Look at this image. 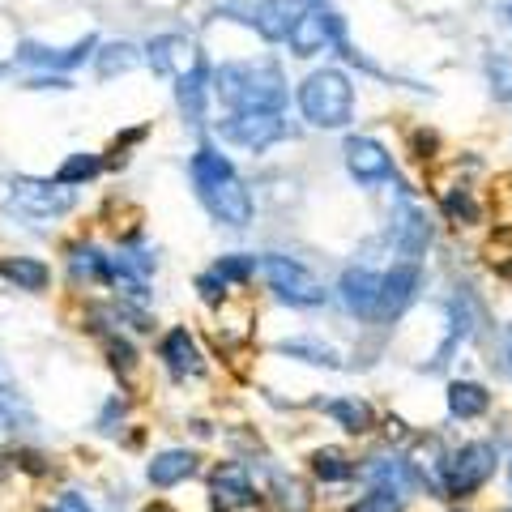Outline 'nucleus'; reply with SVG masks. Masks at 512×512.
Instances as JSON below:
<instances>
[{
	"instance_id": "obj_1",
	"label": "nucleus",
	"mask_w": 512,
	"mask_h": 512,
	"mask_svg": "<svg viewBox=\"0 0 512 512\" xmlns=\"http://www.w3.org/2000/svg\"><path fill=\"white\" fill-rule=\"evenodd\" d=\"M188 175H192V188H197L201 205L218 222H227V227H248L252 222V197H248L244 180L235 175L227 154H218L214 146H201L192 154Z\"/></svg>"
},
{
	"instance_id": "obj_2",
	"label": "nucleus",
	"mask_w": 512,
	"mask_h": 512,
	"mask_svg": "<svg viewBox=\"0 0 512 512\" xmlns=\"http://www.w3.org/2000/svg\"><path fill=\"white\" fill-rule=\"evenodd\" d=\"M214 94L231 111H282L286 107V77L278 64H265V60L222 64L214 73Z\"/></svg>"
},
{
	"instance_id": "obj_3",
	"label": "nucleus",
	"mask_w": 512,
	"mask_h": 512,
	"mask_svg": "<svg viewBox=\"0 0 512 512\" xmlns=\"http://www.w3.org/2000/svg\"><path fill=\"white\" fill-rule=\"evenodd\" d=\"M299 111L316 128H342L350 124V111H355V86H350L342 69H316L299 86Z\"/></svg>"
},
{
	"instance_id": "obj_4",
	"label": "nucleus",
	"mask_w": 512,
	"mask_h": 512,
	"mask_svg": "<svg viewBox=\"0 0 512 512\" xmlns=\"http://www.w3.org/2000/svg\"><path fill=\"white\" fill-rule=\"evenodd\" d=\"M491 474H495V444L487 440L461 444L457 453H448V461H440V491L448 500H466L478 487H487Z\"/></svg>"
},
{
	"instance_id": "obj_5",
	"label": "nucleus",
	"mask_w": 512,
	"mask_h": 512,
	"mask_svg": "<svg viewBox=\"0 0 512 512\" xmlns=\"http://www.w3.org/2000/svg\"><path fill=\"white\" fill-rule=\"evenodd\" d=\"M261 274L269 282V291H274L282 303H291V308H320L325 295H329L308 269H303L299 261H291V256H265Z\"/></svg>"
},
{
	"instance_id": "obj_6",
	"label": "nucleus",
	"mask_w": 512,
	"mask_h": 512,
	"mask_svg": "<svg viewBox=\"0 0 512 512\" xmlns=\"http://www.w3.org/2000/svg\"><path fill=\"white\" fill-rule=\"evenodd\" d=\"M77 205V192L69 184H56V180H22L9 184V210H18L26 218H56V214H69Z\"/></svg>"
},
{
	"instance_id": "obj_7",
	"label": "nucleus",
	"mask_w": 512,
	"mask_h": 512,
	"mask_svg": "<svg viewBox=\"0 0 512 512\" xmlns=\"http://www.w3.org/2000/svg\"><path fill=\"white\" fill-rule=\"evenodd\" d=\"M222 141H231V146H244V150H265L282 141L291 128H286L282 111H231L227 120L218 124Z\"/></svg>"
},
{
	"instance_id": "obj_8",
	"label": "nucleus",
	"mask_w": 512,
	"mask_h": 512,
	"mask_svg": "<svg viewBox=\"0 0 512 512\" xmlns=\"http://www.w3.org/2000/svg\"><path fill=\"white\" fill-rule=\"evenodd\" d=\"M346 39V30H342V18L338 13H329L325 5H312L303 18L295 22V30H291V52L295 56H316V52H325L329 43H342Z\"/></svg>"
},
{
	"instance_id": "obj_9",
	"label": "nucleus",
	"mask_w": 512,
	"mask_h": 512,
	"mask_svg": "<svg viewBox=\"0 0 512 512\" xmlns=\"http://www.w3.org/2000/svg\"><path fill=\"white\" fill-rule=\"evenodd\" d=\"M312 5H325V0H265V5L256 9V18H252V30L261 39H269V43H282V39H291L295 22Z\"/></svg>"
},
{
	"instance_id": "obj_10",
	"label": "nucleus",
	"mask_w": 512,
	"mask_h": 512,
	"mask_svg": "<svg viewBox=\"0 0 512 512\" xmlns=\"http://www.w3.org/2000/svg\"><path fill=\"white\" fill-rule=\"evenodd\" d=\"M346 167H350V175H355L359 184H384V180H393V158L372 137H350L346 141Z\"/></svg>"
},
{
	"instance_id": "obj_11",
	"label": "nucleus",
	"mask_w": 512,
	"mask_h": 512,
	"mask_svg": "<svg viewBox=\"0 0 512 512\" xmlns=\"http://www.w3.org/2000/svg\"><path fill=\"white\" fill-rule=\"evenodd\" d=\"M146 60H150V69L163 73V77H184V73L197 69V64H205L201 52H197V43L184 39V35H163V39H154V43L146 47Z\"/></svg>"
},
{
	"instance_id": "obj_12",
	"label": "nucleus",
	"mask_w": 512,
	"mask_h": 512,
	"mask_svg": "<svg viewBox=\"0 0 512 512\" xmlns=\"http://www.w3.org/2000/svg\"><path fill=\"white\" fill-rule=\"evenodd\" d=\"M414 291H419V265L406 261V265H393L389 274L380 278V308H376V320H393L410 308Z\"/></svg>"
},
{
	"instance_id": "obj_13",
	"label": "nucleus",
	"mask_w": 512,
	"mask_h": 512,
	"mask_svg": "<svg viewBox=\"0 0 512 512\" xmlns=\"http://www.w3.org/2000/svg\"><path fill=\"white\" fill-rule=\"evenodd\" d=\"M380 278H384V274H372V269H346L342 282H338V295H342V303H346V312L376 320V308H380Z\"/></svg>"
},
{
	"instance_id": "obj_14",
	"label": "nucleus",
	"mask_w": 512,
	"mask_h": 512,
	"mask_svg": "<svg viewBox=\"0 0 512 512\" xmlns=\"http://www.w3.org/2000/svg\"><path fill=\"white\" fill-rule=\"evenodd\" d=\"M210 495L218 500V508H231V512L235 508H252L256 500H261L244 466H218L210 474Z\"/></svg>"
},
{
	"instance_id": "obj_15",
	"label": "nucleus",
	"mask_w": 512,
	"mask_h": 512,
	"mask_svg": "<svg viewBox=\"0 0 512 512\" xmlns=\"http://www.w3.org/2000/svg\"><path fill=\"white\" fill-rule=\"evenodd\" d=\"M86 56H94V35H86L73 47H39V43H22L18 60L22 64H39V69H77L86 64Z\"/></svg>"
},
{
	"instance_id": "obj_16",
	"label": "nucleus",
	"mask_w": 512,
	"mask_h": 512,
	"mask_svg": "<svg viewBox=\"0 0 512 512\" xmlns=\"http://www.w3.org/2000/svg\"><path fill=\"white\" fill-rule=\"evenodd\" d=\"M427 239H431L427 218L402 197L393 205V244H397V252H402V256H419L427 248Z\"/></svg>"
},
{
	"instance_id": "obj_17",
	"label": "nucleus",
	"mask_w": 512,
	"mask_h": 512,
	"mask_svg": "<svg viewBox=\"0 0 512 512\" xmlns=\"http://www.w3.org/2000/svg\"><path fill=\"white\" fill-rule=\"evenodd\" d=\"M158 359H163L171 367V376H180V380L205 372V359H201L197 342L188 338V329H171L167 338H163V346H158Z\"/></svg>"
},
{
	"instance_id": "obj_18",
	"label": "nucleus",
	"mask_w": 512,
	"mask_h": 512,
	"mask_svg": "<svg viewBox=\"0 0 512 512\" xmlns=\"http://www.w3.org/2000/svg\"><path fill=\"white\" fill-rule=\"evenodd\" d=\"M210 82H214V77H210L205 64H197V69L184 73V77H175V103H180L188 124L205 120V94H210Z\"/></svg>"
},
{
	"instance_id": "obj_19",
	"label": "nucleus",
	"mask_w": 512,
	"mask_h": 512,
	"mask_svg": "<svg viewBox=\"0 0 512 512\" xmlns=\"http://www.w3.org/2000/svg\"><path fill=\"white\" fill-rule=\"evenodd\" d=\"M192 470H197V457L188 453V448H167V453H158L150 461V483L154 487H175L184 483V478H192Z\"/></svg>"
},
{
	"instance_id": "obj_20",
	"label": "nucleus",
	"mask_w": 512,
	"mask_h": 512,
	"mask_svg": "<svg viewBox=\"0 0 512 512\" xmlns=\"http://www.w3.org/2000/svg\"><path fill=\"white\" fill-rule=\"evenodd\" d=\"M0 278L13 282L18 291H43V286L52 282V269L35 261V256H5V261H0Z\"/></svg>"
},
{
	"instance_id": "obj_21",
	"label": "nucleus",
	"mask_w": 512,
	"mask_h": 512,
	"mask_svg": "<svg viewBox=\"0 0 512 512\" xmlns=\"http://www.w3.org/2000/svg\"><path fill=\"white\" fill-rule=\"evenodd\" d=\"M487 406H491V393L483 384H474V380L448 384V414L453 419H478V414H487Z\"/></svg>"
},
{
	"instance_id": "obj_22",
	"label": "nucleus",
	"mask_w": 512,
	"mask_h": 512,
	"mask_svg": "<svg viewBox=\"0 0 512 512\" xmlns=\"http://www.w3.org/2000/svg\"><path fill=\"white\" fill-rule=\"evenodd\" d=\"M372 483H380L384 491H393V495H406L414 487V470H410V461H372V466L363 470Z\"/></svg>"
},
{
	"instance_id": "obj_23",
	"label": "nucleus",
	"mask_w": 512,
	"mask_h": 512,
	"mask_svg": "<svg viewBox=\"0 0 512 512\" xmlns=\"http://www.w3.org/2000/svg\"><path fill=\"white\" fill-rule=\"evenodd\" d=\"M329 419H338L350 436H363V431H372V406L367 402H355V397H338V402L325 406Z\"/></svg>"
},
{
	"instance_id": "obj_24",
	"label": "nucleus",
	"mask_w": 512,
	"mask_h": 512,
	"mask_svg": "<svg viewBox=\"0 0 512 512\" xmlns=\"http://www.w3.org/2000/svg\"><path fill=\"white\" fill-rule=\"evenodd\" d=\"M312 474L320 478V483H346V478L355 474V466H350V457L342 453V448H316L312 453Z\"/></svg>"
},
{
	"instance_id": "obj_25",
	"label": "nucleus",
	"mask_w": 512,
	"mask_h": 512,
	"mask_svg": "<svg viewBox=\"0 0 512 512\" xmlns=\"http://www.w3.org/2000/svg\"><path fill=\"white\" fill-rule=\"evenodd\" d=\"M69 265H73V274L77 278H90V282H107L111 278V256H103L99 248H73L69 256Z\"/></svg>"
},
{
	"instance_id": "obj_26",
	"label": "nucleus",
	"mask_w": 512,
	"mask_h": 512,
	"mask_svg": "<svg viewBox=\"0 0 512 512\" xmlns=\"http://www.w3.org/2000/svg\"><path fill=\"white\" fill-rule=\"evenodd\" d=\"M103 171V158L99 154H73V158H64L60 163V171H56V184H86V180H94V175Z\"/></svg>"
},
{
	"instance_id": "obj_27",
	"label": "nucleus",
	"mask_w": 512,
	"mask_h": 512,
	"mask_svg": "<svg viewBox=\"0 0 512 512\" xmlns=\"http://www.w3.org/2000/svg\"><path fill=\"white\" fill-rule=\"evenodd\" d=\"M137 64V47L133 43H107L99 52V77H116L128 73Z\"/></svg>"
},
{
	"instance_id": "obj_28",
	"label": "nucleus",
	"mask_w": 512,
	"mask_h": 512,
	"mask_svg": "<svg viewBox=\"0 0 512 512\" xmlns=\"http://www.w3.org/2000/svg\"><path fill=\"white\" fill-rule=\"evenodd\" d=\"M278 350L282 355L303 359V363H316V367H338V355H333L329 346H320V342H282Z\"/></svg>"
},
{
	"instance_id": "obj_29",
	"label": "nucleus",
	"mask_w": 512,
	"mask_h": 512,
	"mask_svg": "<svg viewBox=\"0 0 512 512\" xmlns=\"http://www.w3.org/2000/svg\"><path fill=\"white\" fill-rule=\"evenodd\" d=\"M256 269H261V265H256V256H239V252H235V256H222V261L214 265V274L231 286V282H248Z\"/></svg>"
},
{
	"instance_id": "obj_30",
	"label": "nucleus",
	"mask_w": 512,
	"mask_h": 512,
	"mask_svg": "<svg viewBox=\"0 0 512 512\" xmlns=\"http://www.w3.org/2000/svg\"><path fill=\"white\" fill-rule=\"evenodd\" d=\"M444 214L453 222H478V205L470 197V188H448L444 192Z\"/></svg>"
},
{
	"instance_id": "obj_31",
	"label": "nucleus",
	"mask_w": 512,
	"mask_h": 512,
	"mask_svg": "<svg viewBox=\"0 0 512 512\" xmlns=\"http://www.w3.org/2000/svg\"><path fill=\"white\" fill-rule=\"evenodd\" d=\"M350 512H406V508H402V495L376 487L372 495H363L359 504H350Z\"/></svg>"
},
{
	"instance_id": "obj_32",
	"label": "nucleus",
	"mask_w": 512,
	"mask_h": 512,
	"mask_svg": "<svg viewBox=\"0 0 512 512\" xmlns=\"http://www.w3.org/2000/svg\"><path fill=\"white\" fill-rule=\"evenodd\" d=\"M265 0H222V13H227V18H235V22H244V26H252V18H256V9H261Z\"/></svg>"
},
{
	"instance_id": "obj_33",
	"label": "nucleus",
	"mask_w": 512,
	"mask_h": 512,
	"mask_svg": "<svg viewBox=\"0 0 512 512\" xmlns=\"http://www.w3.org/2000/svg\"><path fill=\"white\" fill-rule=\"evenodd\" d=\"M107 355H111V367H116V372H133L137 355H133V346H128L124 338H107Z\"/></svg>"
},
{
	"instance_id": "obj_34",
	"label": "nucleus",
	"mask_w": 512,
	"mask_h": 512,
	"mask_svg": "<svg viewBox=\"0 0 512 512\" xmlns=\"http://www.w3.org/2000/svg\"><path fill=\"white\" fill-rule=\"evenodd\" d=\"M197 291H201L205 303H222V295H227V282H222L214 269H210V274H201V278H197Z\"/></svg>"
},
{
	"instance_id": "obj_35",
	"label": "nucleus",
	"mask_w": 512,
	"mask_h": 512,
	"mask_svg": "<svg viewBox=\"0 0 512 512\" xmlns=\"http://www.w3.org/2000/svg\"><path fill=\"white\" fill-rule=\"evenodd\" d=\"M47 512H94L86 500H82V495H77V491H64L60 495V500L52 504V508H47Z\"/></svg>"
},
{
	"instance_id": "obj_36",
	"label": "nucleus",
	"mask_w": 512,
	"mask_h": 512,
	"mask_svg": "<svg viewBox=\"0 0 512 512\" xmlns=\"http://www.w3.org/2000/svg\"><path fill=\"white\" fill-rule=\"evenodd\" d=\"M13 431H18V419H13V410L0 402V444L5 440H13Z\"/></svg>"
},
{
	"instance_id": "obj_37",
	"label": "nucleus",
	"mask_w": 512,
	"mask_h": 512,
	"mask_svg": "<svg viewBox=\"0 0 512 512\" xmlns=\"http://www.w3.org/2000/svg\"><path fill=\"white\" fill-rule=\"evenodd\" d=\"M0 397H18V384H13V376L0 367Z\"/></svg>"
},
{
	"instance_id": "obj_38",
	"label": "nucleus",
	"mask_w": 512,
	"mask_h": 512,
	"mask_svg": "<svg viewBox=\"0 0 512 512\" xmlns=\"http://www.w3.org/2000/svg\"><path fill=\"white\" fill-rule=\"evenodd\" d=\"M146 512H175L171 504H146Z\"/></svg>"
},
{
	"instance_id": "obj_39",
	"label": "nucleus",
	"mask_w": 512,
	"mask_h": 512,
	"mask_svg": "<svg viewBox=\"0 0 512 512\" xmlns=\"http://www.w3.org/2000/svg\"><path fill=\"white\" fill-rule=\"evenodd\" d=\"M508 367H512V342H508Z\"/></svg>"
},
{
	"instance_id": "obj_40",
	"label": "nucleus",
	"mask_w": 512,
	"mask_h": 512,
	"mask_svg": "<svg viewBox=\"0 0 512 512\" xmlns=\"http://www.w3.org/2000/svg\"><path fill=\"white\" fill-rule=\"evenodd\" d=\"M218 512H231V508H218Z\"/></svg>"
},
{
	"instance_id": "obj_41",
	"label": "nucleus",
	"mask_w": 512,
	"mask_h": 512,
	"mask_svg": "<svg viewBox=\"0 0 512 512\" xmlns=\"http://www.w3.org/2000/svg\"><path fill=\"white\" fill-rule=\"evenodd\" d=\"M508 474H512V461H508Z\"/></svg>"
}]
</instances>
